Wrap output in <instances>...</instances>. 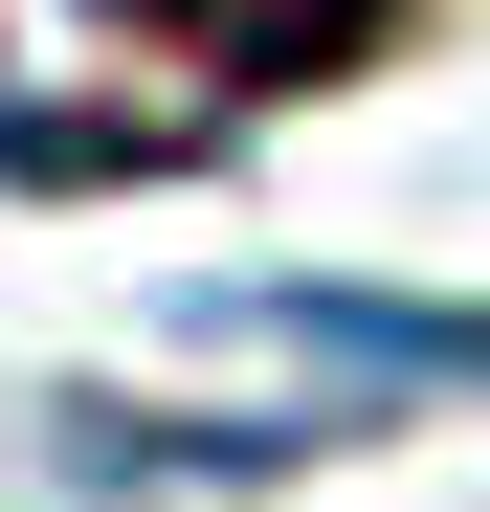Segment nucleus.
<instances>
[{
  "instance_id": "f257e3e1",
  "label": "nucleus",
  "mask_w": 490,
  "mask_h": 512,
  "mask_svg": "<svg viewBox=\"0 0 490 512\" xmlns=\"http://www.w3.org/2000/svg\"><path fill=\"white\" fill-rule=\"evenodd\" d=\"M90 23H179V45H223V67H312L335 23H379V0H90Z\"/></svg>"
}]
</instances>
